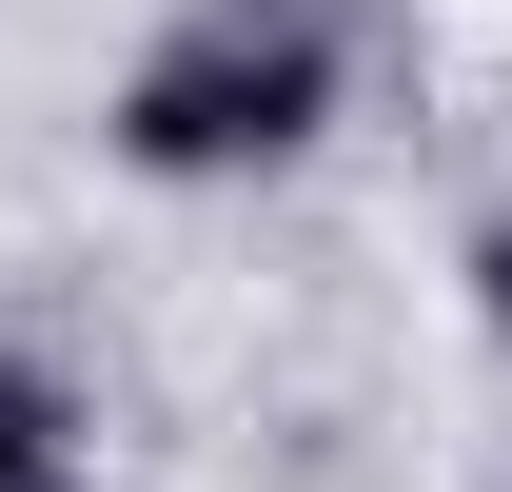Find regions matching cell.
<instances>
[{
    "label": "cell",
    "instance_id": "obj_1",
    "mask_svg": "<svg viewBox=\"0 0 512 492\" xmlns=\"http://www.w3.org/2000/svg\"><path fill=\"white\" fill-rule=\"evenodd\" d=\"M316 99H335V40H316V20H256V0H237V20H197L178 60L119 99V138L158 158V178H217V158H276Z\"/></svg>",
    "mask_w": 512,
    "mask_h": 492
},
{
    "label": "cell",
    "instance_id": "obj_2",
    "mask_svg": "<svg viewBox=\"0 0 512 492\" xmlns=\"http://www.w3.org/2000/svg\"><path fill=\"white\" fill-rule=\"evenodd\" d=\"M0 492H60V394L0 374Z\"/></svg>",
    "mask_w": 512,
    "mask_h": 492
},
{
    "label": "cell",
    "instance_id": "obj_3",
    "mask_svg": "<svg viewBox=\"0 0 512 492\" xmlns=\"http://www.w3.org/2000/svg\"><path fill=\"white\" fill-rule=\"evenodd\" d=\"M493 315H512V217H493Z\"/></svg>",
    "mask_w": 512,
    "mask_h": 492
}]
</instances>
